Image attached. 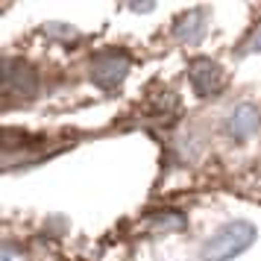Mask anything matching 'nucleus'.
Returning <instances> with one entry per match:
<instances>
[{
  "instance_id": "f257e3e1",
  "label": "nucleus",
  "mask_w": 261,
  "mask_h": 261,
  "mask_svg": "<svg viewBox=\"0 0 261 261\" xmlns=\"http://www.w3.org/2000/svg\"><path fill=\"white\" fill-rule=\"evenodd\" d=\"M255 241V226L247 220H229L200 247V261H232Z\"/></svg>"
},
{
  "instance_id": "f03ea898",
  "label": "nucleus",
  "mask_w": 261,
  "mask_h": 261,
  "mask_svg": "<svg viewBox=\"0 0 261 261\" xmlns=\"http://www.w3.org/2000/svg\"><path fill=\"white\" fill-rule=\"evenodd\" d=\"M129 71V56L123 50H106L91 62V80L100 88H115L123 83V76Z\"/></svg>"
},
{
  "instance_id": "7ed1b4c3",
  "label": "nucleus",
  "mask_w": 261,
  "mask_h": 261,
  "mask_svg": "<svg viewBox=\"0 0 261 261\" xmlns=\"http://www.w3.org/2000/svg\"><path fill=\"white\" fill-rule=\"evenodd\" d=\"M261 126V115L255 106H249V103H241L229 112V118H226V135L232 138V141H247L252 138Z\"/></svg>"
},
{
  "instance_id": "20e7f679",
  "label": "nucleus",
  "mask_w": 261,
  "mask_h": 261,
  "mask_svg": "<svg viewBox=\"0 0 261 261\" xmlns=\"http://www.w3.org/2000/svg\"><path fill=\"white\" fill-rule=\"evenodd\" d=\"M188 76H191L194 91L200 97H212L223 88V71H220V65H214L212 59H194L191 62Z\"/></svg>"
},
{
  "instance_id": "39448f33",
  "label": "nucleus",
  "mask_w": 261,
  "mask_h": 261,
  "mask_svg": "<svg viewBox=\"0 0 261 261\" xmlns=\"http://www.w3.org/2000/svg\"><path fill=\"white\" fill-rule=\"evenodd\" d=\"M6 261H9V258H6Z\"/></svg>"
}]
</instances>
